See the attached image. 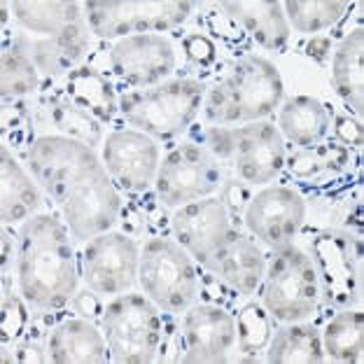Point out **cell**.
<instances>
[{"label":"cell","instance_id":"1","mask_svg":"<svg viewBox=\"0 0 364 364\" xmlns=\"http://www.w3.org/2000/svg\"><path fill=\"white\" fill-rule=\"evenodd\" d=\"M28 166L80 241L105 234L117 222L119 194L89 145L68 136H40L28 150Z\"/></svg>","mask_w":364,"mask_h":364},{"label":"cell","instance_id":"2","mask_svg":"<svg viewBox=\"0 0 364 364\" xmlns=\"http://www.w3.org/2000/svg\"><path fill=\"white\" fill-rule=\"evenodd\" d=\"M70 229L54 215H33L16 234V278L28 309L61 311L77 289V255Z\"/></svg>","mask_w":364,"mask_h":364},{"label":"cell","instance_id":"3","mask_svg":"<svg viewBox=\"0 0 364 364\" xmlns=\"http://www.w3.org/2000/svg\"><path fill=\"white\" fill-rule=\"evenodd\" d=\"M283 98L278 68L259 56H247L229 70L205 98V117L213 124L259 122L276 110Z\"/></svg>","mask_w":364,"mask_h":364},{"label":"cell","instance_id":"4","mask_svg":"<svg viewBox=\"0 0 364 364\" xmlns=\"http://www.w3.org/2000/svg\"><path fill=\"white\" fill-rule=\"evenodd\" d=\"M205 87L196 80L161 82L152 89L119 98V112L131 127L147 136L168 140L187 131L201 110Z\"/></svg>","mask_w":364,"mask_h":364},{"label":"cell","instance_id":"5","mask_svg":"<svg viewBox=\"0 0 364 364\" xmlns=\"http://www.w3.org/2000/svg\"><path fill=\"white\" fill-rule=\"evenodd\" d=\"M205 147L220 159H231L238 178L247 185H267L285 166V143L280 131L269 122L245 127H213L205 131Z\"/></svg>","mask_w":364,"mask_h":364},{"label":"cell","instance_id":"6","mask_svg":"<svg viewBox=\"0 0 364 364\" xmlns=\"http://www.w3.org/2000/svg\"><path fill=\"white\" fill-rule=\"evenodd\" d=\"M264 309L280 322H301L318 311L320 283L313 259L294 245L278 247L262 287Z\"/></svg>","mask_w":364,"mask_h":364},{"label":"cell","instance_id":"7","mask_svg":"<svg viewBox=\"0 0 364 364\" xmlns=\"http://www.w3.org/2000/svg\"><path fill=\"white\" fill-rule=\"evenodd\" d=\"M103 336L110 358L119 364H145L164 341L159 309L140 294H122L103 309Z\"/></svg>","mask_w":364,"mask_h":364},{"label":"cell","instance_id":"8","mask_svg":"<svg viewBox=\"0 0 364 364\" xmlns=\"http://www.w3.org/2000/svg\"><path fill=\"white\" fill-rule=\"evenodd\" d=\"M138 280L156 309L166 313L187 311L198 294V276L187 250L171 238H152L143 245Z\"/></svg>","mask_w":364,"mask_h":364},{"label":"cell","instance_id":"9","mask_svg":"<svg viewBox=\"0 0 364 364\" xmlns=\"http://www.w3.org/2000/svg\"><path fill=\"white\" fill-rule=\"evenodd\" d=\"M318 271L320 299L334 309H353L362 301V241L346 229H327L311 243Z\"/></svg>","mask_w":364,"mask_h":364},{"label":"cell","instance_id":"10","mask_svg":"<svg viewBox=\"0 0 364 364\" xmlns=\"http://www.w3.org/2000/svg\"><path fill=\"white\" fill-rule=\"evenodd\" d=\"M192 3L176 0H129V3H85V19L98 38L154 36L178 28L192 12Z\"/></svg>","mask_w":364,"mask_h":364},{"label":"cell","instance_id":"11","mask_svg":"<svg viewBox=\"0 0 364 364\" xmlns=\"http://www.w3.org/2000/svg\"><path fill=\"white\" fill-rule=\"evenodd\" d=\"M220 187V166L205 145H180L159 161L154 178L156 196L171 208L205 198Z\"/></svg>","mask_w":364,"mask_h":364},{"label":"cell","instance_id":"12","mask_svg":"<svg viewBox=\"0 0 364 364\" xmlns=\"http://www.w3.org/2000/svg\"><path fill=\"white\" fill-rule=\"evenodd\" d=\"M140 252L134 238L105 231L87 241L80 255V273L94 294H122L136 283Z\"/></svg>","mask_w":364,"mask_h":364},{"label":"cell","instance_id":"13","mask_svg":"<svg viewBox=\"0 0 364 364\" xmlns=\"http://www.w3.org/2000/svg\"><path fill=\"white\" fill-rule=\"evenodd\" d=\"M159 161V147L138 129H119L103 140V166L127 192H145L156 178Z\"/></svg>","mask_w":364,"mask_h":364},{"label":"cell","instance_id":"14","mask_svg":"<svg viewBox=\"0 0 364 364\" xmlns=\"http://www.w3.org/2000/svg\"><path fill=\"white\" fill-rule=\"evenodd\" d=\"M110 70L127 87H156L176 68V52L164 36L122 38L110 49Z\"/></svg>","mask_w":364,"mask_h":364},{"label":"cell","instance_id":"15","mask_svg":"<svg viewBox=\"0 0 364 364\" xmlns=\"http://www.w3.org/2000/svg\"><path fill=\"white\" fill-rule=\"evenodd\" d=\"M304 198L289 187H267L255 194L245 210V227L271 247H283L301 231Z\"/></svg>","mask_w":364,"mask_h":364},{"label":"cell","instance_id":"16","mask_svg":"<svg viewBox=\"0 0 364 364\" xmlns=\"http://www.w3.org/2000/svg\"><path fill=\"white\" fill-rule=\"evenodd\" d=\"M236 343V320L210 304L185 311L180 325L182 362H225Z\"/></svg>","mask_w":364,"mask_h":364},{"label":"cell","instance_id":"17","mask_svg":"<svg viewBox=\"0 0 364 364\" xmlns=\"http://www.w3.org/2000/svg\"><path fill=\"white\" fill-rule=\"evenodd\" d=\"M171 227L178 243L201 267L210 262V257L220 250V245L225 243L227 234L231 231L225 201L208 196L180 205L173 215Z\"/></svg>","mask_w":364,"mask_h":364},{"label":"cell","instance_id":"18","mask_svg":"<svg viewBox=\"0 0 364 364\" xmlns=\"http://www.w3.org/2000/svg\"><path fill=\"white\" fill-rule=\"evenodd\" d=\"M89 31L91 28L87 19H80L65 31L56 33V36L31 38L28 33H14L12 40L31 56L38 73H43L47 77H56L65 70L75 68L85 59L89 49Z\"/></svg>","mask_w":364,"mask_h":364},{"label":"cell","instance_id":"19","mask_svg":"<svg viewBox=\"0 0 364 364\" xmlns=\"http://www.w3.org/2000/svg\"><path fill=\"white\" fill-rule=\"evenodd\" d=\"M203 269H208L215 278L245 296L262 285L264 273H267L257 243L234 229L229 231L225 243L220 245V250L213 255Z\"/></svg>","mask_w":364,"mask_h":364},{"label":"cell","instance_id":"20","mask_svg":"<svg viewBox=\"0 0 364 364\" xmlns=\"http://www.w3.org/2000/svg\"><path fill=\"white\" fill-rule=\"evenodd\" d=\"M40 189L33 178L19 166L10 147H0V218L3 225L26 222L40 210Z\"/></svg>","mask_w":364,"mask_h":364},{"label":"cell","instance_id":"21","mask_svg":"<svg viewBox=\"0 0 364 364\" xmlns=\"http://www.w3.org/2000/svg\"><path fill=\"white\" fill-rule=\"evenodd\" d=\"M49 358L59 364H101L107 360V341L89 320H65L56 325L47 343Z\"/></svg>","mask_w":364,"mask_h":364},{"label":"cell","instance_id":"22","mask_svg":"<svg viewBox=\"0 0 364 364\" xmlns=\"http://www.w3.org/2000/svg\"><path fill=\"white\" fill-rule=\"evenodd\" d=\"M222 10L241 23L264 49H280L289 40V23L280 3L238 0V3H222Z\"/></svg>","mask_w":364,"mask_h":364},{"label":"cell","instance_id":"23","mask_svg":"<svg viewBox=\"0 0 364 364\" xmlns=\"http://www.w3.org/2000/svg\"><path fill=\"white\" fill-rule=\"evenodd\" d=\"M278 127L287 140L299 147H313L329 134V112L318 98L294 96L280 107Z\"/></svg>","mask_w":364,"mask_h":364},{"label":"cell","instance_id":"24","mask_svg":"<svg viewBox=\"0 0 364 364\" xmlns=\"http://www.w3.org/2000/svg\"><path fill=\"white\" fill-rule=\"evenodd\" d=\"M61 96L68 98L70 103L80 105L82 110L94 114L103 124L112 119L114 110H119V101L112 94V87L101 73L89 68H75L63 82Z\"/></svg>","mask_w":364,"mask_h":364},{"label":"cell","instance_id":"25","mask_svg":"<svg viewBox=\"0 0 364 364\" xmlns=\"http://www.w3.org/2000/svg\"><path fill=\"white\" fill-rule=\"evenodd\" d=\"M267 362L271 364H320L325 362L322 350V336L313 325H299V322H285L271 336Z\"/></svg>","mask_w":364,"mask_h":364},{"label":"cell","instance_id":"26","mask_svg":"<svg viewBox=\"0 0 364 364\" xmlns=\"http://www.w3.org/2000/svg\"><path fill=\"white\" fill-rule=\"evenodd\" d=\"M362 52H364V31L355 28L341 47L336 49L332 61V80L336 94L350 110L362 114Z\"/></svg>","mask_w":364,"mask_h":364},{"label":"cell","instance_id":"27","mask_svg":"<svg viewBox=\"0 0 364 364\" xmlns=\"http://www.w3.org/2000/svg\"><path fill=\"white\" fill-rule=\"evenodd\" d=\"M14 19L28 33L40 36H56L80 19H85V10L80 3H65V0H52V3H10Z\"/></svg>","mask_w":364,"mask_h":364},{"label":"cell","instance_id":"28","mask_svg":"<svg viewBox=\"0 0 364 364\" xmlns=\"http://www.w3.org/2000/svg\"><path fill=\"white\" fill-rule=\"evenodd\" d=\"M322 336V350L329 360L353 364L362 360V338H364V316L360 311L343 309L338 316L327 322Z\"/></svg>","mask_w":364,"mask_h":364},{"label":"cell","instance_id":"29","mask_svg":"<svg viewBox=\"0 0 364 364\" xmlns=\"http://www.w3.org/2000/svg\"><path fill=\"white\" fill-rule=\"evenodd\" d=\"M40 87V73L31 56L23 52L7 33L3 45V61H0V89L5 101H16L21 96L33 94Z\"/></svg>","mask_w":364,"mask_h":364},{"label":"cell","instance_id":"30","mask_svg":"<svg viewBox=\"0 0 364 364\" xmlns=\"http://www.w3.org/2000/svg\"><path fill=\"white\" fill-rule=\"evenodd\" d=\"M49 114H52L54 127L63 131L73 140H80L89 147L103 143V122L96 119L94 114L82 110L80 105L70 103L65 96H54L49 101Z\"/></svg>","mask_w":364,"mask_h":364},{"label":"cell","instance_id":"31","mask_svg":"<svg viewBox=\"0 0 364 364\" xmlns=\"http://www.w3.org/2000/svg\"><path fill=\"white\" fill-rule=\"evenodd\" d=\"M348 10L341 0H287L283 3L285 19L299 33H320L332 28Z\"/></svg>","mask_w":364,"mask_h":364},{"label":"cell","instance_id":"32","mask_svg":"<svg viewBox=\"0 0 364 364\" xmlns=\"http://www.w3.org/2000/svg\"><path fill=\"white\" fill-rule=\"evenodd\" d=\"M350 159V152L346 145L338 143H318L313 147H301L299 152L289 156V173L296 178H318L325 173L341 171Z\"/></svg>","mask_w":364,"mask_h":364},{"label":"cell","instance_id":"33","mask_svg":"<svg viewBox=\"0 0 364 364\" xmlns=\"http://www.w3.org/2000/svg\"><path fill=\"white\" fill-rule=\"evenodd\" d=\"M236 338H238V348L245 355L262 350L271 341V322L262 306L250 304L238 313Z\"/></svg>","mask_w":364,"mask_h":364},{"label":"cell","instance_id":"34","mask_svg":"<svg viewBox=\"0 0 364 364\" xmlns=\"http://www.w3.org/2000/svg\"><path fill=\"white\" fill-rule=\"evenodd\" d=\"M26 299L12 289V271H3V346L16 341L28 325Z\"/></svg>","mask_w":364,"mask_h":364},{"label":"cell","instance_id":"35","mask_svg":"<svg viewBox=\"0 0 364 364\" xmlns=\"http://www.w3.org/2000/svg\"><path fill=\"white\" fill-rule=\"evenodd\" d=\"M49 360H52V358H49V350L40 348V343H36V341H23L19 346H14V355H12L10 362H23V364L38 362V364H45Z\"/></svg>","mask_w":364,"mask_h":364},{"label":"cell","instance_id":"36","mask_svg":"<svg viewBox=\"0 0 364 364\" xmlns=\"http://www.w3.org/2000/svg\"><path fill=\"white\" fill-rule=\"evenodd\" d=\"M336 136L341 138L346 145L358 147L362 143V127L358 122H350L348 117H338L336 119Z\"/></svg>","mask_w":364,"mask_h":364}]
</instances>
